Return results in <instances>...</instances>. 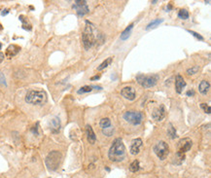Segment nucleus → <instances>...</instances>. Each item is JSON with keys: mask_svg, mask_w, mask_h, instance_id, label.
<instances>
[{"mask_svg": "<svg viewBox=\"0 0 211 178\" xmlns=\"http://www.w3.org/2000/svg\"><path fill=\"white\" fill-rule=\"evenodd\" d=\"M194 95H195V92H194L193 90L188 91V92H187V95H188V96H193Z\"/></svg>", "mask_w": 211, "mask_h": 178, "instance_id": "32", "label": "nucleus"}, {"mask_svg": "<svg viewBox=\"0 0 211 178\" xmlns=\"http://www.w3.org/2000/svg\"><path fill=\"white\" fill-rule=\"evenodd\" d=\"M61 162V154L58 151L50 152L45 160L46 167L51 171L57 170L58 167H60Z\"/></svg>", "mask_w": 211, "mask_h": 178, "instance_id": "4", "label": "nucleus"}, {"mask_svg": "<svg viewBox=\"0 0 211 178\" xmlns=\"http://www.w3.org/2000/svg\"><path fill=\"white\" fill-rule=\"evenodd\" d=\"M72 8L76 11V13H77L78 17H84L90 12L87 1H85V0H76Z\"/></svg>", "mask_w": 211, "mask_h": 178, "instance_id": "8", "label": "nucleus"}, {"mask_svg": "<svg viewBox=\"0 0 211 178\" xmlns=\"http://www.w3.org/2000/svg\"><path fill=\"white\" fill-rule=\"evenodd\" d=\"M99 78H100L99 75H95V76H94V77H92L91 80H92V81H95V80H98Z\"/></svg>", "mask_w": 211, "mask_h": 178, "instance_id": "33", "label": "nucleus"}, {"mask_svg": "<svg viewBox=\"0 0 211 178\" xmlns=\"http://www.w3.org/2000/svg\"><path fill=\"white\" fill-rule=\"evenodd\" d=\"M20 48L19 47V46H17V45H10L9 47L7 48L6 50V56L11 58L13 57H15L17 54H18L20 52Z\"/></svg>", "mask_w": 211, "mask_h": 178, "instance_id": "16", "label": "nucleus"}, {"mask_svg": "<svg viewBox=\"0 0 211 178\" xmlns=\"http://www.w3.org/2000/svg\"><path fill=\"white\" fill-rule=\"evenodd\" d=\"M154 152L157 155V157L160 160H166L169 153V147H168L167 143L164 141H159L156 145L154 146Z\"/></svg>", "mask_w": 211, "mask_h": 178, "instance_id": "7", "label": "nucleus"}, {"mask_svg": "<svg viewBox=\"0 0 211 178\" xmlns=\"http://www.w3.org/2000/svg\"><path fill=\"white\" fill-rule=\"evenodd\" d=\"M3 59H4V54L0 53V63L3 61Z\"/></svg>", "mask_w": 211, "mask_h": 178, "instance_id": "34", "label": "nucleus"}, {"mask_svg": "<svg viewBox=\"0 0 211 178\" xmlns=\"http://www.w3.org/2000/svg\"><path fill=\"white\" fill-rule=\"evenodd\" d=\"M124 119L129 123V124L132 126H138L140 125L144 116H143L142 112L140 111H126L124 114Z\"/></svg>", "mask_w": 211, "mask_h": 178, "instance_id": "6", "label": "nucleus"}, {"mask_svg": "<svg viewBox=\"0 0 211 178\" xmlns=\"http://www.w3.org/2000/svg\"><path fill=\"white\" fill-rule=\"evenodd\" d=\"M167 134L169 135L170 138H175L177 135H176V130L175 129L173 128V126H172L171 124H169V128H168V130H167Z\"/></svg>", "mask_w": 211, "mask_h": 178, "instance_id": "26", "label": "nucleus"}, {"mask_svg": "<svg viewBox=\"0 0 211 178\" xmlns=\"http://www.w3.org/2000/svg\"><path fill=\"white\" fill-rule=\"evenodd\" d=\"M132 28H133V23H132L129 25V27H126L125 30L122 32V34H121V40H126V39H129V37L130 36V33H132Z\"/></svg>", "mask_w": 211, "mask_h": 178, "instance_id": "18", "label": "nucleus"}, {"mask_svg": "<svg viewBox=\"0 0 211 178\" xmlns=\"http://www.w3.org/2000/svg\"><path fill=\"white\" fill-rule=\"evenodd\" d=\"M92 90H94V86H84L82 88H80L77 92L79 95H81V94H86V92H91Z\"/></svg>", "mask_w": 211, "mask_h": 178, "instance_id": "24", "label": "nucleus"}, {"mask_svg": "<svg viewBox=\"0 0 211 178\" xmlns=\"http://www.w3.org/2000/svg\"><path fill=\"white\" fill-rule=\"evenodd\" d=\"M96 32H98V30L95 27V25L91 22H88V20H86V27L82 34L83 44L86 50H90L96 43V41H100L102 43L103 40L100 39L102 35L101 34L96 35Z\"/></svg>", "mask_w": 211, "mask_h": 178, "instance_id": "1", "label": "nucleus"}, {"mask_svg": "<svg viewBox=\"0 0 211 178\" xmlns=\"http://www.w3.org/2000/svg\"><path fill=\"white\" fill-rule=\"evenodd\" d=\"M185 158H186V157H185V154L180 153V152H177L176 155H175V158H174L175 159L174 163L176 164H181L185 161Z\"/></svg>", "mask_w": 211, "mask_h": 178, "instance_id": "22", "label": "nucleus"}, {"mask_svg": "<svg viewBox=\"0 0 211 178\" xmlns=\"http://www.w3.org/2000/svg\"><path fill=\"white\" fill-rule=\"evenodd\" d=\"M192 146H193V141L191 140V138L188 137L182 138L178 142V152L185 154L186 152L191 150Z\"/></svg>", "mask_w": 211, "mask_h": 178, "instance_id": "9", "label": "nucleus"}, {"mask_svg": "<svg viewBox=\"0 0 211 178\" xmlns=\"http://www.w3.org/2000/svg\"><path fill=\"white\" fill-rule=\"evenodd\" d=\"M163 22V19H156V20H152V22H151L148 25H147L146 29H147V30H149V29H151V28L157 27L158 25H159L160 23H162Z\"/></svg>", "mask_w": 211, "mask_h": 178, "instance_id": "21", "label": "nucleus"}, {"mask_svg": "<svg viewBox=\"0 0 211 178\" xmlns=\"http://www.w3.org/2000/svg\"><path fill=\"white\" fill-rule=\"evenodd\" d=\"M8 13H9V11H8V10H4V12H2V16H5V15H7L8 14Z\"/></svg>", "mask_w": 211, "mask_h": 178, "instance_id": "35", "label": "nucleus"}, {"mask_svg": "<svg viewBox=\"0 0 211 178\" xmlns=\"http://www.w3.org/2000/svg\"><path fill=\"white\" fill-rule=\"evenodd\" d=\"M108 157L112 162L119 163L126 158V147L121 138H116L113 141L108 152Z\"/></svg>", "mask_w": 211, "mask_h": 178, "instance_id": "2", "label": "nucleus"}, {"mask_svg": "<svg viewBox=\"0 0 211 178\" xmlns=\"http://www.w3.org/2000/svg\"><path fill=\"white\" fill-rule=\"evenodd\" d=\"M189 33H191V34L194 36V37H196L197 39H199V40H203V37H202L201 35H200L199 33H197V32H195V31H193V30H187Z\"/></svg>", "mask_w": 211, "mask_h": 178, "instance_id": "30", "label": "nucleus"}, {"mask_svg": "<svg viewBox=\"0 0 211 178\" xmlns=\"http://www.w3.org/2000/svg\"><path fill=\"white\" fill-rule=\"evenodd\" d=\"M142 139L141 138H135L133 139L130 143V147H129V152L132 155H137L140 152V149L142 147Z\"/></svg>", "mask_w": 211, "mask_h": 178, "instance_id": "10", "label": "nucleus"}, {"mask_svg": "<svg viewBox=\"0 0 211 178\" xmlns=\"http://www.w3.org/2000/svg\"><path fill=\"white\" fill-rule=\"evenodd\" d=\"M86 133H87L88 141L90 142L91 144H95V141H96V135H95L94 130H92V128L90 125L86 126Z\"/></svg>", "mask_w": 211, "mask_h": 178, "instance_id": "14", "label": "nucleus"}, {"mask_svg": "<svg viewBox=\"0 0 211 178\" xmlns=\"http://www.w3.org/2000/svg\"><path fill=\"white\" fill-rule=\"evenodd\" d=\"M102 133L104 135H106V136H112L113 133H114V128L111 126L107 129H104V130H102Z\"/></svg>", "mask_w": 211, "mask_h": 178, "instance_id": "27", "label": "nucleus"}, {"mask_svg": "<svg viewBox=\"0 0 211 178\" xmlns=\"http://www.w3.org/2000/svg\"><path fill=\"white\" fill-rule=\"evenodd\" d=\"M197 71H199V66H193L187 70V74L188 75H194V74H196Z\"/></svg>", "mask_w": 211, "mask_h": 178, "instance_id": "28", "label": "nucleus"}, {"mask_svg": "<svg viewBox=\"0 0 211 178\" xmlns=\"http://www.w3.org/2000/svg\"><path fill=\"white\" fill-rule=\"evenodd\" d=\"M99 126L101 130H104V129H107L109 126H111V120L109 118H103L101 119L100 122H99Z\"/></svg>", "mask_w": 211, "mask_h": 178, "instance_id": "19", "label": "nucleus"}, {"mask_svg": "<svg viewBox=\"0 0 211 178\" xmlns=\"http://www.w3.org/2000/svg\"><path fill=\"white\" fill-rule=\"evenodd\" d=\"M1 47H2V45H1V43H0V49H1Z\"/></svg>", "mask_w": 211, "mask_h": 178, "instance_id": "36", "label": "nucleus"}, {"mask_svg": "<svg viewBox=\"0 0 211 178\" xmlns=\"http://www.w3.org/2000/svg\"><path fill=\"white\" fill-rule=\"evenodd\" d=\"M159 80L158 75H137L136 76V81L139 85H141L144 88H152L157 84Z\"/></svg>", "mask_w": 211, "mask_h": 178, "instance_id": "5", "label": "nucleus"}, {"mask_svg": "<svg viewBox=\"0 0 211 178\" xmlns=\"http://www.w3.org/2000/svg\"><path fill=\"white\" fill-rule=\"evenodd\" d=\"M0 83L4 84L6 86V82H5V77H4V75L2 73H0Z\"/></svg>", "mask_w": 211, "mask_h": 178, "instance_id": "31", "label": "nucleus"}, {"mask_svg": "<svg viewBox=\"0 0 211 178\" xmlns=\"http://www.w3.org/2000/svg\"><path fill=\"white\" fill-rule=\"evenodd\" d=\"M140 169V164H139V161L138 160H134L133 162L130 164L129 166V170L132 172H136Z\"/></svg>", "mask_w": 211, "mask_h": 178, "instance_id": "20", "label": "nucleus"}, {"mask_svg": "<svg viewBox=\"0 0 211 178\" xmlns=\"http://www.w3.org/2000/svg\"><path fill=\"white\" fill-rule=\"evenodd\" d=\"M47 98V95H46V92L44 91H36V90H32L29 91L26 95H25V101L29 104H33V105H40L42 103H44Z\"/></svg>", "mask_w": 211, "mask_h": 178, "instance_id": "3", "label": "nucleus"}, {"mask_svg": "<svg viewBox=\"0 0 211 178\" xmlns=\"http://www.w3.org/2000/svg\"><path fill=\"white\" fill-rule=\"evenodd\" d=\"M200 107H201V109H203V111L205 113H207L208 115H209V114H210V105L206 104V103H201L200 104Z\"/></svg>", "mask_w": 211, "mask_h": 178, "instance_id": "29", "label": "nucleus"}, {"mask_svg": "<svg viewBox=\"0 0 211 178\" xmlns=\"http://www.w3.org/2000/svg\"><path fill=\"white\" fill-rule=\"evenodd\" d=\"M164 116H166V109H164L163 105H160L152 112V118L156 121H162Z\"/></svg>", "mask_w": 211, "mask_h": 178, "instance_id": "12", "label": "nucleus"}, {"mask_svg": "<svg viewBox=\"0 0 211 178\" xmlns=\"http://www.w3.org/2000/svg\"><path fill=\"white\" fill-rule=\"evenodd\" d=\"M186 87V82L181 75H177L175 78V90L177 94H182L184 88Z\"/></svg>", "mask_w": 211, "mask_h": 178, "instance_id": "13", "label": "nucleus"}, {"mask_svg": "<svg viewBox=\"0 0 211 178\" xmlns=\"http://www.w3.org/2000/svg\"><path fill=\"white\" fill-rule=\"evenodd\" d=\"M121 95H123L126 99H129V100H134L136 97L135 90H134L132 87H125L123 90L121 91Z\"/></svg>", "mask_w": 211, "mask_h": 178, "instance_id": "11", "label": "nucleus"}, {"mask_svg": "<svg viewBox=\"0 0 211 178\" xmlns=\"http://www.w3.org/2000/svg\"><path fill=\"white\" fill-rule=\"evenodd\" d=\"M50 129L54 133H57L60 131V130H61V120H60V118L56 117V118H54L52 121H51Z\"/></svg>", "mask_w": 211, "mask_h": 178, "instance_id": "15", "label": "nucleus"}, {"mask_svg": "<svg viewBox=\"0 0 211 178\" xmlns=\"http://www.w3.org/2000/svg\"><path fill=\"white\" fill-rule=\"evenodd\" d=\"M210 89V84L205 81V80H203V81H201L200 84V87H199V90H200V92L201 95H207V92L209 91Z\"/></svg>", "mask_w": 211, "mask_h": 178, "instance_id": "17", "label": "nucleus"}, {"mask_svg": "<svg viewBox=\"0 0 211 178\" xmlns=\"http://www.w3.org/2000/svg\"><path fill=\"white\" fill-rule=\"evenodd\" d=\"M112 61H113V58H106L105 59V61L101 63V64L98 67V71H100V70H103V69H105L106 68V67H108L109 65L111 64V62H112Z\"/></svg>", "mask_w": 211, "mask_h": 178, "instance_id": "23", "label": "nucleus"}, {"mask_svg": "<svg viewBox=\"0 0 211 178\" xmlns=\"http://www.w3.org/2000/svg\"><path fill=\"white\" fill-rule=\"evenodd\" d=\"M189 12L187 10L185 9H181L178 13V18L181 19V20H188L189 19Z\"/></svg>", "mask_w": 211, "mask_h": 178, "instance_id": "25", "label": "nucleus"}]
</instances>
